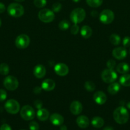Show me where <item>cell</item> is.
<instances>
[{
	"label": "cell",
	"mask_w": 130,
	"mask_h": 130,
	"mask_svg": "<svg viewBox=\"0 0 130 130\" xmlns=\"http://www.w3.org/2000/svg\"><path fill=\"white\" fill-rule=\"evenodd\" d=\"M93 99L98 105H103L107 102V96L101 91H98L94 94Z\"/></svg>",
	"instance_id": "9a60e30c"
},
{
	"label": "cell",
	"mask_w": 130,
	"mask_h": 130,
	"mask_svg": "<svg viewBox=\"0 0 130 130\" xmlns=\"http://www.w3.org/2000/svg\"><path fill=\"white\" fill-rule=\"evenodd\" d=\"M5 109L9 114H16L20 110V104L17 100L10 99L7 100L5 103Z\"/></svg>",
	"instance_id": "5b68a950"
},
{
	"label": "cell",
	"mask_w": 130,
	"mask_h": 130,
	"mask_svg": "<svg viewBox=\"0 0 130 130\" xmlns=\"http://www.w3.org/2000/svg\"><path fill=\"white\" fill-rule=\"evenodd\" d=\"M34 105L36 108H37L38 109H40L42 107L43 104H42V102L41 100H36L34 102Z\"/></svg>",
	"instance_id": "8d00e7d4"
},
{
	"label": "cell",
	"mask_w": 130,
	"mask_h": 130,
	"mask_svg": "<svg viewBox=\"0 0 130 130\" xmlns=\"http://www.w3.org/2000/svg\"><path fill=\"white\" fill-rule=\"evenodd\" d=\"M50 121L54 126H61L64 123V118L61 114L54 113L50 116Z\"/></svg>",
	"instance_id": "2e32d148"
},
{
	"label": "cell",
	"mask_w": 130,
	"mask_h": 130,
	"mask_svg": "<svg viewBox=\"0 0 130 130\" xmlns=\"http://www.w3.org/2000/svg\"><path fill=\"white\" fill-rule=\"evenodd\" d=\"M6 10V7H5V5H4L3 3H0V13H2Z\"/></svg>",
	"instance_id": "f35d334b"
},
{
	"label": "cell",
	"mask_w": 130,
	"mask_h": 130,
	"mask_svg": "<svg viewBox=\"0 0 130 130\" xmlns=\"http://www.w3.org/2000/svg\"><path fill=\"white\" fill-rule=\"evenodd\" d=\"M30 43V38L26 34H20L15 39V46L19 49H25Z\"/></svg>",
	"instance_id": "30bf717a"
},
{
	"label": "cell",
	"mask_w": 130,
	"mask_h": 130,
	"mask_svg": "<svg viewBox=\"0 0 130 130\" xmlns=\"http://www.w3.org/2000/svg\"><path fill=\"white\" fill-rule=\"evenodd\" d=\"M55 87L56 83L51 79H46L42 83V88L46 91H52Z\"/></svg>",
	"instance_id": "e0dca14e"
},
{
	"label": "cell",
	"mask_w": 130,
	"mask_h": 130,
	"mask_svg": "<svg viewBox=\"0 0 130 130\" xmlns=\"http://www.w3.org/2000/svg\"><path fill=\"white\" fill-rule=\"evenodd\" d=\"M7 11L10 16L14 17H20L24 13V8L20 4L13 3L8 5Z\"/></svg>",
	"instance_id": "3957f363"
},
{
	"label": "cell",
	"mask_w": 130,
	"mask_h": 130,
	"mask_svg": "<svg viewBox=\"0 0 130 130\" xmlns=\"http://www.w3.org/2000/svg\"><path fill=\"white\" fill-rule=\"evenodd\" d=\"M79 29H80V28H79V25H78L77 24H74L71 27L70 32H71V33L73 34V35H76V34L79 33Z\"/></svg>",
	"instance_id": "1f68e13d"
},
{
	"label": "cell",
	"mask_w": 130,
	"mask_h": 130,
	"mask_svg": "<svg viewBox=\"0 0 130 130\" xmlns=\"http://www.w3.org/2000/svg\"><path fill=\"white\" fill-rule=\"evenodd\" d=\"M92 33L93 31L91 28L88 25H84L80 29V34L85 39H88L90 38L92 35Z\"/></svg>",
	"instance_id": "7402d4cb"
},
{
	"label": "cell",
	"mask_w": 130,
	"mask_h": 130,
	"mask_svg": "<svg viewBox=\"0 0 130 130\" xmlns=\"http://www.w3.org/2000/svg\"><path fill=\"white\" fill-rule=\"evenodd\" d=\"M1 24H2V22H1V19H0V27L1 26Z\"/></svg>",
	"instance_id": "bcb514c9"
},
{
	"label": "cell",
	"mask_w": 130,
	"mask_h": 130,
	"mask_svg": "<svg viewBox=\"0 0 130 130\" xmlns=\"http://www.w3.org/2000/svg\"><path fill=\"white\" fill-rule=\"evenodd\" d=\"M112 55L117 60H123L127 56V51L124 47H117L112 51Z\"/></svg>",
	"instance_id": "8fae6325"
},
{
	"label": "cell",
	"mask_w": 130,
	"mask_h": 130,
	"mask_svg": "<svg viewBox=\"0 0 130 130\" xmlns=\"http://www.w3.org/2000/svg\"><path fill=\"white\" fill-rule=\"evenodd\" d=\"M37 118L41 121H47L49 118V112L46 109H40L37 112Z\"/></svg>",
	"instance_id": "d6986e66"
},
{
	"label": "cell",
	"mask_w": 130,
	"mask_h": 130,
	"mask_svg": "<svg viewBox=\"0 0 130 130\" xmlns=\"http://www.w3.org/2000/svg\"><path fill=\"white\" fill-rule=\"evenodd\" d=\"M15 1H17V2H23L24 0H15Z\"/></svg>",
	"instance_id": "f6af8a7d"
},
{
	"label": "cell",
	"mask_w": 130,
	"mask_h": 130,
	"mask_svg": "<svg viewBox=\"0 0 130 130\" xmlns=\"http://www.w3.org/2000/svg\"><path fill=\"white\" fill-rule=\"evenodd\" d=\"M121 85L118 83H112L108 87V92L111 95H113L117 94L119 91Z\"/></svg>",
	"instance_id": "44dd1931"
},
{
	"label": "cell",
	"mask_w": 130,
	"mask_h": 130,
	"mask_svg": "<svg viewBox=\"0 0 130 130\" xmlns=\"http://www.w3.org/2000/svg\"><path fill=\"white\" fill-rule=\"evenodd\" d=\"M84 88H85V90L88 91H93L96 88L95 84L91 81H87L84 84Z\"/></svg>",
	"instance_id": "83f0119b"
},
{
	"label": "cell",
	"mask_w": 130,
	"mask_h": 130,
	"mask_svg": "<svg viewBox=\"0 0 130 130\" xmlns=\"http://www.w3.org/2000/svg\"><path fill=\"white\" fill-rule=\"evenodd\" d=\"M33 74L36 78H43L46 74L45 67L42 64L36 65L33 70Z\"/></svg>",
	"instance_id": "5bb4252c"
},
{
	"label": "cell",
	"mask_w": 130,
	"mask_h": 130,
	"mask_svg": "<svg viewBox=\"0 0 130 130\" xmlns=\"http://www.w3.org/2000/svg\"><path fill=\"white\" fill-rule=\"evenodd\" d=\"M34 5L37 8H43L47 5V0H34Z\"/></svg>",
	"instance_id": "f546056e"
},
{
	"label": "cell",
	"mask_w": 130,
	"mask_h": 130,
	"mask_svg": "<svg viewBox=\"0 0 130 130\" xmlns=\"http://www.w3.org/2000/svg\"><path fill=\"white\" fill-rule=\"evenodd\" d=\"M70 27V23L68 20H62L59 24V28L61 30H66Z\"/></svg>",
	"instance_id": "f1b7e54d"
},
{
	"label": "cell",
	"mask_w": 130,
	"mask_h": 130,
	"mask_svg": "<svg viewBox=\"0 0 130 130\" xmlns=\"http://www.w3.org/2000/svg\"><path fill=\"white\" fill-rule=\"evenodd\" d=\"M86 13L85 10L82 8H76L74 9L70 13V20L73 24H77L82 22L85 19Z\"/></svg>",
	"instance_id": "7a4b0ae2"
},
{
	"label": "cell",
	"mask_w": 130,
	"mask_h": 130,
	"mask_svg": "<svg viewBox=\"0 0 130 130\" xmlns=\"http://www.w3.org/2000/svg\"><path fill=\"white\" fill-rule=\"evenodd\" d=\"M54 71L58 76H65L68 74L69 68L65 63H58L54 66Z\"/></svg>",
	"instance_id": "7c38bea8"
},
{
	"label": "cell",
	"mask_w": 130,
	"mask_h": 130,
	"mask_svg": "<svg viewBox=\"0 0 130 130\" xmlns=\"http://www.w3.org/2000/svg\"><path fill=\"white\" fill-rule=\"evenodd\" d=\"M101 77L102 80L106 83H112L117 79V74L113 69H107L102 72Z\"/></svg>",
	"instance_id": "8992f818"
},
{
	"label": "cell",
	"mask_w": 130,
	"mask_h": 130,
	"mask_svg": "<svg viewBox=\"0 0 130 130\" xmlns=\"http://www.w3.org/2000/svg\"><path fill=\"white\" fill-rule=\"evenodd\" d=\"M21 130H24V129H21Z\"/></svg>",
	"instance_id": "c3c4849f"
},
{
	"label": "cell",
	"mask_w": 130,
	"mask_h": 130,
	"mask_svg": "<svg viewBox=\"0 0 130 130\" xmlns=\"http://www.w3.org/2000/svg\"><path fill=\"white\" fill-rule=\"evenodd\" d=\"M115 65H116L115 61L113 60L112 59L108 60L107 62V67H108V69H113L114 67H115Z\"/></svg>",
	"instance_id": "836d02e7"
},
{
	"label": "cell",
	"mask_w": 130,
	"mask_h": 130,
	"mask_svg": "<svg viewBox=\"0 0 130 130\" xmlns=\"http://www.w3.org/2000/svg\"><path fill=\"white\" fill-rule=\"evenodd\" d=\"M72 1L75 3H79V1H80L81 0H72Z\"/></svg>",
	"instance_id": "ee69618b"
},
{
	"label": "cell",
	"mask_w": 130,
	"mask_h": 130,
	"mask_svg": "<svg viewBox=\"0 0 130 130\" xmlns=\"http://www.w3.org/2000/svg\"><path fill=\"white\" fill-rule=\"evenodd\" d=\"M91 124L94 128H100L104 125V120L100 117H94L91 121Z\"/></svg>",
	"instance_id": "603a6c76"
},
{
	"label": "cell",
	"mask_w": 130,
	"mask_h": 130,
	"mask_svg": "<svg viewBox=\"0 0 130 130\" xmlns=\"http://www.w3.org/2000/svg\"><path fill=\"white\" fill-rule=\"evenodd\" d=\"M29 128L30 130H39L40 126L36 121H31L29 124Z\"/></svg>",
	"instance_id": "4dcf8cb0"
},
{
	"label": "cell",
	"mask_w": 130,
	"mask_h": 130,
	"mask_svg": "<svg viewBox=\"0 0 130 130\" xmlns=\"http://www.w3.org/2000/svg\"><path fill=\"white\" fill-rule=\"evenodd\" d=\"M61 8H62V5L59 3H55L52 6V11L54 12H59L61 10Z\"/></svg>",
	"instance_id": "d6a6232c"
},
{
	"label": "cell",
	"mask_w": 130,
	"mask_h": 130,
	"mask_svg": "<svg viewBox=\"0 0 130 130\" xmlns=\"http://www.w3.org/2000/svg\"><path fill=\"white\" fill-rule=\"evenodd\" d=\"M7 97V93L3 89H0V102H3Z\"/></svg>",
	"instance_id": "e575fe53"
},
{
	"label": "cell",
	"mask_w": 130,
	"mask_h": 130,
	"mask_svg": "<svg viewBox=\"0 0 130 130\" xmlns=\"http://www.w3.org/2000/svg\"><path fill=\"white\" fill-rule=\"evenodd\" d=\"M127 107L130 110V102H129L127 104Z\"/></svg>",
	"instance_id": "7bdbcfd3"
},
{
	"label": "cell",
	"mask_w": 130,
	"mask_h": 130,
	"mask_svg": "<svg viewBox=\"0 0 130 130\" xmlns=\"http://www.w3.org/2000/svg\"><path fill=\"white\" fill-rule=\"evenodd\" d=\"M113 117L116 123L119 124H126L129 119V113L127 109L123 106H120L115 109Z\"/></svg>",
	"instance_id": "6da1fadb"
},
{
	"label": "cell",
	"mask_w": 130,
	"mask_h": 130,
	"mask_svg": "<svg viewBox=\"0 0 130 130\" xmlns=\"http://www.w3.org/2000/svg\"><path fill=\"white\" fill-rule=\"evenodd\" d=\"M115 15L113 11L108 9L103 10L99 14V20L103 24H109L114 20Z\"/></svg>",
	"instance_id": "9c48e42d"
},
{
	"label": "cell",
	"mask_w": 130,
	"mask_h": 130,
	"mask_svg": "<svg viewBox=\"0 0 130 130\" xmlns=\"http://www.w3.org/2000/svg\"><path fill=\"white\" fill-rule=\"evenodd\" d=\"M122 44L125 48L130 46V37L126 36L122 39Z\"/></svg>",
	"instance_id": "d590c367"
},
{
	"label": "cell",
	"mask_w": 130,
	"mask_h": 130,
	"mask_svg": "<svg viewBox=\"0 0 130 130\" xmlns=\"http://www.w3.org/2000/svg\"><path fill=\"white\" fill-rule=\"evenodd\" d=\"M82 105L80 102L75 100L70 104V110L73 115H79L82 111Z\"/></svg>",
	"instance_id": "4fadbf2b"
},
{
	"label": "cell",
	"mask_w": 130,
	"mask_h": 130,
	"mask_svg": "<svg viewBox=\"0 0 130 130\" xmlns=\"http://www.w3.org/2000/svg\"><path fill=\"white\" fill-rule=\"evenodd\" d=\"M103 0H86V3L92 8H98L102 5Z\"/></svg>",
	"instance_id": "484cf974"
},
{
	"label": "cell",
	"mask_w": 130,
	"mask_h": 130,
	"mask_svg": "<svg viewBox=\"0 0 130 130\" xmlns=\"http://www.w3.org/2000/svg\"><path fill=\"white\" fill-rule=\"evenodd\" d=\"M110 41L113 45L117 46L120 44L121 42V37L117 34H112V35L110 36Z\"/></svg>",
	"instance_id": "d4e9b609"
},
{
	"label": "cell",
	"mask_w": 130,
	"mask_h": 130,
	"mask_svg": "<svg viewBox=\"0 0 130 130\" xmlns=\"http://www.w3.org/2000/svg\"><path fill=\"white\" fill-rule=\"evenodd\" d=\"M3 85L6 90L14 91L19 86V81L14 76H8L4 79Z\"/></svg>",
	"instance_id": "52a82bcc"
},
{
	"label": "cell",
	"mask_w": 130,
	"mask_h": 130,
	"mask_svg": "<svg viewBox=\"0 0 130 130\" xmlns=\"http://www.w3.org/2000/svg\"><path fill=\"white\" fill-rule=\"evenodd\" d=\"M38 16L40 20L44 23L51 22L53 21L55 18L54 11L48 8L42 9L40 10Z\"/></svg>",
	"instance_id": "277c9868"
},
{
	"label": "cell",
	"mask_w": 130,
	"mask_h": 130,
	"mask_svg": "<svg viewBox=\"0 0 130 130\" xmlns=\"http://www.w3.org/2000/svg\"><path fill=\"white\" fill-rule=\"evenodd\" d=\"M76 122L77 125L82 129L87 128L89 125V123H90L89 118L85 116H80L76 118Z\"/></svg>",
	"instance_id": "ac0fdd59"
},
{
	"label": "cell",
	"mask_w": 130,
	"mask_h": 130,
	"mask_svg": "<svg viewBox=\"0 0 130 130\" xmlns=\"http://www.w3.org/2000/svg\"><path fill=\"white\" fill-rule=\"evenodd\" d=\"M20 116L25 121H31L35 116V112L34 109L29 105H24L20 110Z\"/></svg>",
	"instance_id": "ba28073f"
},
{
	"label": "cell",
	"mask_w": 130,
	"mask_h": 130,
	"mask_svg": "<svg viewBox=\"0 0 130 130\" xmlns=\"http://www.w3.org/2000/svg\"><path fill=\"white\" fill-rule=\"evenodd\" d=\"M103 130H113V128L111 126H107L103 129Z\"/></svg>",
	"instance_id": "b9f144b4"
},
{
	"label": "cell",
	"mask_w": 130,
	"mask_h": 130,
	"mask_svg": "<svg viewBox=\"0 0 130 130\" xmlns=\"http://www.w3.org/2000/svg\"><path fill=\"white\" fill-rule=\"evenodd\" d=\"M41 90H42L41 88L36 87L34 89V92L36 93H39L41 92Z\"/></svg>",
	"instance_id": "ab89813d"
},
{
	"label": "cell",
	"mask_w": 130,
	"mask_h": 130,
	"mask_svg": "<svg viewBox=\"0 0 130 130\" xmlns=\"http://www.w3.org/2000/svg\"><path fill=\"white\" fill-rule=\"evenodd\" d=\"M60 130H67V127L65 125H61Z\"/></svg>",
	"instance_id": "60d3db41"
},
{
	"label": "cell",
	"mask_w": 130,
	"mask_h": 130,
	"mask_svg": "<svg viewBox=\"0 0 130 130\" xmlns=\"http://www.w3.org/2000/svg\"><path fill=\"white\" fill-rule=\"evenodd\" d=\"M10 68L7 63H2L0 64V74L3 76H6L9 73Z\"/></svg>",
	"instance_id": "4316f807"
},
{
	"label": "cell",
	"mask_w": 130,
	"mask_h": 130,
	"mask_svg": "<svg viewBox=\"0 0 130 130\" xmlns=\"http://www.w3.org/2000/svg\"><path fill=\"white\" fill-rule=\"evenodd\" d=\"M129 53H130V49H129Z\"/></svg>",
	"instance_id": "7dc6e473"
},
{
	"label": "cell",
	"mask_w": 130,
	"mask_h": 130,
	"mask_svg": "<svg viewBox=\"0 0 130 130\" xmlns=\"http://www.w3.org/2000/svg\"><path fill=\"white\" fill-rule=\"evenodd\" d=\"M119 83L122 86L129 87L130 86V74H124L119 79Z\"/></svg>",
	"instance_id": "cb8c5ba5"
},
{
	"label": "cell",
	"mask_w": 130,
	"mask_h": 130,
	"mask_svg": "<svg viewBox=\"0 0 130 130\" xmlns=\"http://www.w3.org/2000/svg\"><path fill=\"white\" fill-rule=\"evenodd\" d=\"M0 130H12L11 127L7 124H3L0 127Z\"/></svg>",
	"instance_id": "74e56055"
},
{
	"label": "cell",
	"mask_w": 130,
	"mask_h": 130,
	"mask_svg": "<svg viewBox=\"0 0 130 130\" xmlns=\"http://www.w3.org/2000/svg\"><path fill=\"white\" fill-rule=\"evenodd\" d=\"M129 66L128 63H125V62H121L119 63L116 67V71L119 74H124L129 71Z\"/></svg>",
	"instance_id": "ffe728a7"
}]
</instances>
